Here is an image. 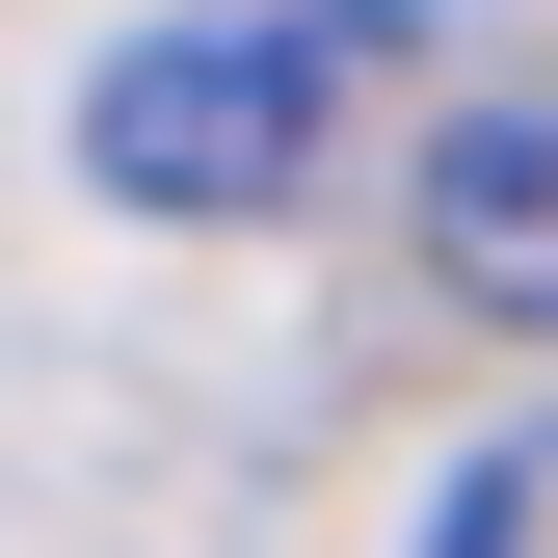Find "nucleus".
<instances>
[{
  "instance_id": "nucleus-1",
  "label": "nucleus",
  "mask_w": 558,
  "mask_h": 558,
  "mask_svg": "<svg viewBox=\"0 0 558 558\" xmlns=\"http://www.w3.org/2000/svg\"><path fill=\"white\" fill-rule=\"evenodd\" d=\"M373 81H399V0H186L81 81V186L107 214H293Z\"/></svg>"
},
{
  "instance_id": "nucleus-2",
  "label": "nucleus",
  "mask_w": 558,
  "mask_h": 558,
  "mask_svg": "<svg viewBox=\"0 0 558 558\" xmlns=\"http://www.w3.org/2000/svg\"><path fill=\"white\" fill-rule=\"evenodd\" d=\"M426 266L478 319H532L558 345V81H506V107H452L426 133Z\"/></svg>"
},
{
  "instance_id": "nucleus-3",
  "label": "nucleus",
  "mask_w": 558,
  "mask_h": 558,
  "mask_svg": "<svg viewBox=\"0 0 558 558\" xmlns=\"http://www.w3.org/2000/svg\"><path fill=\"white\" fill-rule=\"evenodd\" d=\"M426 558H558V426H506V452H452V506H426Z\"/></svg>"
}]
</instances>
